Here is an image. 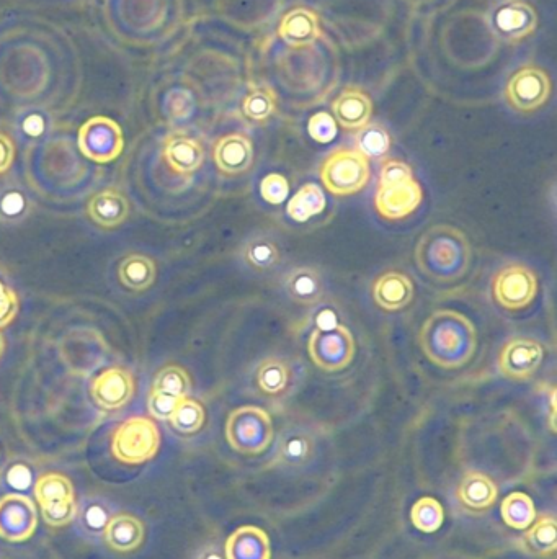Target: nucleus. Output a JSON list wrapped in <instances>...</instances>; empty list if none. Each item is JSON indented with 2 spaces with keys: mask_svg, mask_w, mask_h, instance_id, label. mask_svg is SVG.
Instances as JSON below:
<instances>
[{
  "mask_svg": "<svg viewBox=\"0 0 557 559\" xmlns=\"http://www.w3.org/2000/svg\"><path fill=\"white\" fill-rule=\"evenodd\" d=\"M273 421L259 406H242L229 414L226 439L242 455H260L273 442Z\"/></svg>",
  "mask_w": 557,
  "mask_h": 559,
  "instance_id": "7ed1b4c3",
  "label": "nucleus"
},
{
  "mask_svg": "<svg viewBox=\"0 0 557 559\" xmlns=\"http://www.w3.org/2000/svg\"><path fill=\"white\" fill-rule=\"evenodd\" d=\"M422 198V188L412 177L394 184H379L375 206L379 215L386 220H404L419 208Z\"/></svg>",
  "mask_w": 557,
  "mask_h": 559,
  "instance_id": "f8f14e48",
  "label": "nucleus"
},
{
  "mask_svg": "<svg viewBox=\"0 0 557 559\" xmlns=\"http://www.w3.org/2000/svg\"><path fill=\"white\" fill-rule=\"evenodd\" d=\"M156 264L149 257L131 254L123 259L118 269V277L126 288L133 291H146L156 280Z\"/></svg>",
  "mask_w": 557,
  "mask_h": 559,
  "instance_id": "c85d7f7f",
  "label": "nucleus"
},
{
  "mask_svg": "<svg viewBox=\"0 0 557 559\" xmlns=\"http://www.w3.org/2000/svg\"><path fill=\"white\" fill-rule=\"evenodd\" d=\"M536 23L538 18L535 9L523 0H512L500 5L492 17L494 32L508 43H517L535 33Z\"/></svg>",
  "mask_w": 557,
  "mask_h": 559,
  "instance_id": "4468645a",
  "label": "nucleus"
},
{
  "mask_svg": "<svg viewBox=\"0 0 557 559\" xmlns=\"http://www.w3.org/2000/svg\"><path fill=\"white\" fill-rule=\"evenodd\" d=\"M213 156L223 174L241 175L254 164V146L246 135L232 133L214 144Z\"/></svg>",
  "mask_w": 557,
  "mask_h": 559,
  "instance_id": "dca6fc26",
  "label": "nucleus"
},
{
  "mask_svg": "<svg viewBox=\"0 0 557 559\" xmlns=\"http://www.w3.org/2000/svg\"><path fill=\"white\" fill-rule=\"evenodd\" d=\"M461 506L473 512H484L491 509L499 496V489L494 479L484 475L481 471H468L459 483L456 491Z\"/></svg>",
  "mask_w": 557,
  "mask_h": 559,
  "instance_id": "4be33fe9",
  "label": "nucleus"
},
{
  "mask_svg": "<svg viewBox=\"0 0 557 559\" xmlns=\"http://www.w3.org/2000/svg\"><path fill=\"white\" fill-rule=\"evenodd\" d=\"M123 131L112 118L94 117L79 130V149L90 161L107 164L123 151Z\"/></svg>",
  "mask_w": 557,
  "mask_h": 559,
  "instance_id": "0eeeda50",
  "label": "nucleus"
},
{
  "mask_svg": "<svg viewBox=\"0 0 557 559\" xmlns=\"http://www.w3.org/2000/svg\"><path fill=\"white\" fill-rule=\"evenodd\" d=\"M531 525L533 527L520 540V548L528 555L538 558L554 556L557 548L556 517L541 515Z\"/></svg>",
  "mask_w": 557,
  "mask_h": 559,
  "instance_id": "cd10ccee",
  "label": "nucleus"
},
{
  "mask_svg": "<svg viewBox=\"0 0 557 559\" xmlns=\"http://www.w3.org/2000/svg\"><path fill=\"white\" fill-rule=\"evenodd\" d=\"M87 211L90 220L102 228H118L130 215V203L123 193L108 188L90 200Z\"/></svg>",
  "mask_w": 557,
  "mask_h": 559,
  "instance_id": "b1692460",
  "label": "nucleus"
},
{
  "mask_svg": "<svg viewBox=\"0 0 557 559\" xmlns=\"http://www.w3.org/2000/svg\"><path fill=\"white\" fill-rule=\"evenodd\" d=\"M36 501L40 507L58 506L76 501L71 479L61 473H46L35 484Z\"/></svg>",
  "mask_w": 557,
  "mask_h": 559,
  "instance_id": "c756f323",
  "label": "nucleus"
},
{
  "mask_svg": "<svg viewBox=\"0 0 557 559\" xmlns=\"http://www.w3.org/2000/svg\"><path fill=\"white\" fill-rule=\"evenodd\" d=\"M324 208H326V195L322 192V188L317 187L316 184H306L299 188L295 197L291 198L286 211L291 220L304 223L314 216L321 215Z\"/></svg>",
  "mask_w": 557,
  "mask_h": 559,
  "instance_id": "7c9ffc66",
  "label": "nucleus"
},
{
  "mask_svg": "<svg viewBox=\"0 0 557 559\" xmlns=\"http://www.w3.org/2000/svg\"><path fill=\"white\" fill-rule=\"evenodd\" d=\"M161 447V434L148 417H131L116 429L112 452L126 465H141L156 457Z\"/></svg>",
  "mask_w": 557,
  "mask_h": 559,
  "instance_id": "39448f33",
  "label": "nucleus"
},
{
  "mask_svg": "<svg viewBox=\"0 0 557 559\" xmlns=\"http://www.w3.org/2000/svg\"><path fill=\"white\" fill-rule=\"evenodd\" d=\"M502 519L508 527L525 530L531 527L536 519L535 502L525 492H512L505 497L500 507Z\"/></svg>",
  "mask_w": 557,
  "mask_h": 559,
  "instance_id": "2f4dec72",
  "label": "nucleus"
},
{
  "mask_svg": "<svg viewBox=\"0 0 557 559\" xmlns=\"http://www.w3.org/2000/svg\"><path fill=\"white\" fill-rule=\"evenodd\" d=\"M543 345L528 337L508 340L500 350L499 370L512 380H526L538 372L543 363Z\"/></svg>",
  "mask_w": 557,
  "mask_h": 559,
  "instance_id": "ddd939ff",
  "label": "nucleus"
},
{
  "mask_svg": "<svg viewBox=\"0 0 557 559\" xmlns=\"http://www.w3.org/2000/svg\"><path fill=\"white\" fill-rule=\"evenodd\" d=\"M285 290L301 306H314L324 296L321 273L312 267H296L285 277Z\"/></svg>",
  "mask_w": 557,
  "mask_h": 559,
  "instance_id": "393cba45",
  "label": "nucleus"
},
{
  "mask_svg": "<svg viewBox=\"0 0 557 559\" xmlns=\"http://www.w3.org/2000/svg\"><path fill=\"white\" fill-rule=\"evenodd\" d=\"M15 159V146L12 139L0 133V174H4L12 166Z\"/></svg>",
  "mask_w": 557,
  "mask_h": 559,
  "instance_id": "a18cd8bd",
  "label": "nucleus"
},
{
  "mask_svg": "<svg viewBox=\"0 0 557 559\" xmlns=\"http://www.w3.org/2000/svg\"><path fill=\"white\" fill-rule=\"evenodd\" d=\"M471 260L468 236L450 224L432 226L415 247L420 272L435 283L458 282L468 273Z\"/></svg>",
  "mask_w": 557,
  "mask_h": 559,
  "instance_id": "f03ea898",
  "label": "nucleus"
},
{
  "mask_svg": "<svg viewBox=\"0 0 557 559\" xmlns=\"http://www.w3.org/2000/svg\"><path fill=\"white\" fill-rule=\"evenodd\" d=\"M322 184L339 197L360 192L370 180V162L358 149H337L324 159L321 167Z\"/></svg>",
  "mask_w": 557,
  "mask_h": 559,
  "instance_id": "20e7f679",
  "label": "nucleus"
},
{
  "mask_svg": "<svg viewBox=\"0 0 557 559\" xmlns=\"http://www.w3.org/2000/svg\"><path fill=\"white\" fill-rule=\"evenodd\" d=\"M410 519L420 532L435 533L443 525L445 510L437 499L428 496L420 497L410 510Z\"/></svg>",
  "mask_w": 557,
  "mask_h": 559,
  "instance_id": "72a5a7b5",
  "label": "nucleus"
},
{
  "mask_svg": "<svg viewBox=\"0 0 557 559\" xmlns=\"http://www.w3.org/2000/svg\"><path fill=\"white\" fill-rule=\"evenodd\" d=\"M358 151L366 157H381L391 148V138L383 126L368 123L357 135Z\"/></svg>",
  "mask_w": 557,
  "mask_h": 559,
  "instance_id": "c9c22d12",
  "label": "nucleus"
},
{
  "mask_svg": "<svg viewBox=\"0 0 557 559\" xmlns=\"http://www.w3.org/2000/svg\"><path fill=\"white\" fill-rule=\"evenodd\" d=\"M164 157L170 169L177 174H193L205 161V149L192 136L174 133L165 139Z\"/></svg>",
  "mask_w": 557,
  "mask_h": 559,
  "instance_id": "a211bd4d",
  "label": "nucleus"
},
{
  "mask_svg": "<svg viewBox=\"0 0 557 559\" xmlns=\"http://www.w3.org/2000/svg\"><path fill=\"white\" fill-rule=\"evenodd\" d=\"M112 517V509L107 501L100 497H85L84 501L77 504L74 520L81 535L97 542L103 538L105 528Z\"/></svg>",
  "mask_w": 557,
  "mask_h": 559,
  "instance_id": "a878e982",
  "label": "nucleus"
},
{
  "mask_svg": "<svg viewBox=\"0 0 557 559\" xmlns=\"http://www.w3.org/2000/svg\"><path fill=\"white\" fill-rule=\"evenodd\" d=\"M226 559H272L270 538L254 525L237 528L224 546Z\"/></svg>",
  "mask_w": 557,
  "mask_h": 559,
  "instance_id": "412c9836",
  "label": "nucleus"
},
{
  "mask_svg": "<svg viewBox=\"0 0 557 559\" xmlns=\"http://www.w3.org/2000/svg\"><path fill=\"white\" fill-rule=\"evenodd\" d=\"M290 383V370L280 358H265L257 370V385L260 390L270 396H277L286 390Z\"/></svg>",
  "mask_w": 557,
  "mask_h": 559,
  "instance_id": "473e14b6",
  "label": "nucleus"
},
{
  "mask_svg": "<svg viewBox=\"0 0 557 559\" xmlns=\"http://www.w3.org/2000/svg\"><path fill=\"white\" fill-rule=\"evenodd\" d=\"M4 350H5V340H4V336L0 334V357H2V354H4Z\"/></svg>",
  "mask_w": 557,
  "mask_h": 559,
  "instance_id": "de8ad7c7",
  "label": "nucleus"
},
{
  "mask_svg": "<svg viewBox=\"0 0 557 559\" xmlns=\"http://www.w3.org/2000/svg\"><path fill=\"white\" fill-rule=\"evenodd\" d=\"M309 135L317 143H330L337 136V121L329 113L319 112L312 115L308 125Z\"/></svg>",
  "mask_w": 557,
  "mask_h": 559,
  "instance_id": "58836bf2",
  "label": "nucleus"
},
{
  "mask_svg": "<svg viewBox=\"0 0 557 559\" xmlns=\"http://www.w3.org/2000/svg\"><path fill=\"white\" fill-rule=\"evenodd\" d=\"M197 559H226V555H224V550L218 543H211V545L201 548Z\"/></svg>",
  "mask_w": 557,
  "mask_h": 559,
  "instance_id": "49530a36",
  "label": "nucleus"
},
{
  "mask_svg": "<svg viewBox=\"0 0 557 559\" xmlns=\"http://www.w3.org/2000/svg\"><path fill=\"white\" fill-rule=\"evenodd\" d=\"M7 483L18 491H25L32 484V473L25 465H15L7 473Z\"/></svg>",
  "mask_w": 557,
  "mask_h": 559,
  "instance_id": "c03bdc74",
  "label": "nucleus"
},
{
  "mask_svg": "<svg viewBox=\"0 0 557 559\" xmlns=\"http://www.w3.org/2000/svg\"><path fill=\"white\" fill-rule=\"evenodd\" d=\"M373 300L386 311H401L414 300V283L406 273H383L373 283Z\"/></svg>",
  "mask_w": 557,
  "mask_h": 559,
  "instance_id": "f3484780",
  "label": "nucleus"
},
{
  "mask_svg": "<svg viewBox=\"0 0 557 559\" xmlns=\"http://www.w3.org/2000/svg\"><path fill=\"white\" fill-rule=\"evenodd\" d=\"M246 259L252 267L259 270L272 269L280 259L277 244L265 236H257L247 242Z\"/></svg>",
  "mask_w": 557,
  "mask_h": 559,
  "instance_id": "e433bc0d",
  "label": "nucleus"
},
{
  "mask_svg": "<svg viewBox=\"0 0 557 559\" xmlns=\"http://www.w3.org/2000/svg\"><path fill=\"white\" fill-rule=\"evenodd\" d=\"M190 388L192 381L182 367L169 365L162 368L161 372L157 373L149 393L148 406L151 416L161 421H169L175 407L188 398Z\"/></svg>",
  "mask_w": 557,
  "mask_h": 559,
  "instance_id": "1a4fd4ad",
  "label": "nucleus"
},
{
  "mask_svg": "<svg viewBox=\"0 0 557 559\" xmlns=\"http://www.w3.org/2000/svg\"><path fill=\"white\" fill-rule=\"evenodd\" d=\"M314 439L304 430H290L281 435L278 442L275 463L285 468H301L314 455Z\"/></svg>",
  "mask_w": 557,
  "mask_h": 559,
  "instance_id": "bb28decb",
  "label": "nucleus"
},
{
  "mask_svg": "<svg viewBox=\"0 0 557 559\" xmlns=\"http://www.w3.org/2000/svg\"><path fill=\"white\" fill-rule=\"evenodd\" d=\"M420 347L425 357L445 370L461 368L473 358L477 332L464 314L442 309L424 322L420 329Z\"/></svg>",
  "mask_w": 557,
  "mask_h": 559,
  "instance_id": "f257e3e1",
  "label": "nucleus"
},
{
  "mask_svg": "<svg viewBox=\"0 0 557 559\" xmlns=\"http://www.w3.org/2000/svg\"><path fill=\"white\" fill-rule=\"evenodd\" d=\"M205 409L197 399L185 398L175 407L169 422L179 434L193 435L205 424Z\"/></svg>",
  "mask_w": 557,
  "mask_h": 559,
  "instance_id": "f704fd0d",
  "label": "nucleus"
},
{
  "mask_svg": "<svg viewBox=\"0 0 557 559\" xmlns=\"http://www.w3.org/2000/svg\"><path fill=\"white\" fill-rule=\"evenodd\" d=\"M38 524L35 504L22 494H7L0 499V538L7 542H25Z\"/></svg>",
  "mask_w": 557,
  "mask_h": 559,
  "instance_id": "9b49d317",
  "label": "nucleus"
},
{
  "mask_svg": "<svg viewBox=\"0 0 557 559\" xmlns=\"http://www.w3.org/2000/svg\"><path fill=\"white\" fill-rule=\"evenodd\" d=\"M18 313V298L14 290L0 282V329L9 326Z\"/></svg>",
  "mask_w": 557,
  "mask_h": 559,
  "instance_id": "37998d69",
  "label": "nucleus"
},
{
  "mask_svg": "<svg viewBox=\"0 0 557 559\" xmlns=\"http://www.w3.org/2000/svg\"><path fill=\"white\" fill-rule=\"evenodd\" d=\"M144 535L146 530L138 517L131 514H116L108 522L103 538L113 551L131 553L143 545Z\"/></svg>",
  "mask_w": 557,
  "mask_h": 559,
  "instance_id": "5701e85b",
  "label": "nucleus"
},
{
  "mask_svg": "<svg viewBox=\"0 0 557 559\" xmlns=\"http://www.w3.org/2000/svg\"><path fill=\"white\" fill-rule=\"evenodd\" d=\"M278 35L291 46L303 48L312 45L321 36V25L316 12L304 7L286 12L285 17L281 18Z\"/></svg>",
  "mask_w": 557,
  "mask_h": 559,
  "instance_id": "aec40b11",
  "label": "nucleus"
},
{
  "mask_svg": "<svg viewBox=\"0 0 557 559\" xmlns=\"http://www.w3.org/2000/svg\"><path fill=\"white\" fill-rule=\"evenodd\" d=\"M551 95V81L546 71L536 66L518 69L505 89L508 105L520 113H531L543 107Z\"/></svg>",
  "mask_w": 557,
  "mask_h": 559,
  "instance_id": "6e6552de",
  "label": "nucleus"
},
{
  "mask_svg": "<svg viewBox=\"0 0 557 559\" xmlns=\"http://www.w3.org/2000/svg\"><path fill=\"white\" fill-rule=\"evenodd\" d=\"M538 293V278L535 272L522 264H508L494 278V296L505 309L526 308Z\"/></svg>",
  "mask_w": 557,
  "mask_h": 559,
  "instance_id": "9d476101",
  "label": "nucleus"
},
{
  "mask_svg": "<svg viewBox=\"0 0 557 559\" xmlns=\"http://www.w3.org/2000/svg\"><path fill=\"white\" fill-rule=\"evenodd\" d=\"M334 120L345 130H361L370 123L373 102L360 89H347L332 103Z\"/></svg>",
  "mask_w": 557,
  "mask_h": 559,
  "instance_id": "6ab92c4d",
  "label": "nucleus"
},
{
  "mask_svg": "<svg viewBox=\"0 0 557 559\" xmlns=\"http://www.w3.org/2000/svg\"><path fill=\"white\" fill-rule=\"evenodd\" d=\"M309 357L324 372H340L353 362L355 339L345 326L314 329L308 342Z\"/></svg>",
  "mask_w": 557,
  "mask_h": 559,
  "instance_id": "423d86ee",
  "label": "nucleus"
},
{
  "mask_svg": "<svg viewBox=\"0 0 557 559\" xmlns=\"http://www.w3.org/2000/svg\"><path fill=\"white\" fill-rule=\"evenodd\" d=\"M260 193H262L263 200L272 205H280L285 202L288 193H290V185L285 175L270 174L262 180L260 184Z\"/></svg>",
  "mask_w": 557,
  "mask_h": 559,
  "instance_id": "ea45409f",
  "label": "nucleus"
},
{
  "mask_svg": "<svg viewBox=\"0 0 557 559\" xmlns=\"http://www.w3.org/2000/svg\"><path fill=\"white\" fill-rule=\"evenodd\" d=\"M92 398L105 411H116L130 403L134 394V380L123 368H108L92 383Z\"/></svg>",
  "mask_w": 557,
  "mask_h": 559,
  "instance_id": "2eb2a0df",
  "label": "nucleus"
},
{
  "mask_svg": "<svg viewBox=\"0 0 557 559\" xmlns=\"http://www.w3.org/2000/svg\"><path fill=\"white\" fill-rule=\"evenodd\" d=\"M412 179V169L407 166L406 162L397 161V159H389L384 162L379 172V184H394V182H402V180Z\"/></svg>",
  "mask_w": 557,
  "mask_h": 559,
  "instance_id": "79ce46f5",
  "label": "nucleus"
},
{
  "mask_svg": "<svg viewBox=\"0 0 557 559\" xmlns=\"http://www.w3.org/2000/svg\"><path fill=\"white\" fill-rule=\"evenodd\" d=\"M76 510V501L64 502V504H58V506L41 507L46 524L56 528L74 522Z\"/></svg>",
  "mask_w": 557,
  "mask_h": 559,
  "instance_id": "a19ab883",
  "label": "nucleus"
},
{
  "mask_svg": "<svg viewBox=\"0 0 557 559\" xmlns=\"http://www.w3.org/2000/svg\"><path fill=\"white\" fill-rule=\"evenodd\" d=\"M277 108V99L272 90L255 89L247 95L242 103V112L249 120L263 123L272 117Z\"/></svg>",
  "mask_w": 557,
  "mask_h": 559,
  "instance_id": "4c0bfd02",
  "label": "nucleus"
}]
</instances>
